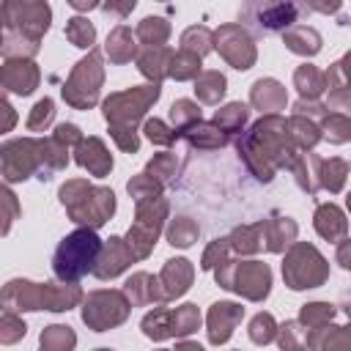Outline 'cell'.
<instances>
[{
    "label": "cell",
    "mask_w": 351,
    "mask_h": 351,
    "mask_svg": "<svg viewBox=\"0 0 351 351\" xmlns=\"http://www.w3.org/2000/svg\"><path fill=\"white\" fill-rule=\"evenodd\" d=\"M5 19V44L3 55H19L27 49L38 52V38L49 27V5L44 0H5L3 3Z\"/></svg>",
    "instance_id": "cell-1"
},
{
    "label": "cell",
    "mask_w": 351,
    "mask_h": 351,
    "mask_svg": "<svg viewBox=\"0 0 351 351\" xmlns=\"http://www.w3.org/2000/svg\"><path fill=\"white\" fill-rule=\"evenodd\" d=\"M101 250H104V244L93 233V228H80V230L69 233L66 239H60V244L52 255L55 277L63 282H77L82 274L96 269Z\"/></svg>",
    "instance_id": "cell-2"
},
{
    "label": "cell",
    "mask_w": 351,
    "mask_h": 351,
    "mask_svg": "<svg viewBox=\"0 0 351 351\" xmlns=\"http://www.w3.org/2000/svg\"><path fill=\"white\" fill-rule=\"evenodd\" d=\"M60 203L77 225L99 228L115 211V195L101 186H88L85 181H69L60 186Z\"/></svg>",
    "instance_id": "cell-3"
},
{
    "label": "cell",
    "mask_w": 351,
    "mask_h": 351,
    "mask_svg": "<svg viewBox=\"0 0 351 351\" xmlns=\"http://www.w3.org/2000/svg\"><path fill=\"white\" fill-rule=\"evenodd\" d=\"M307 11V0H244L241 16L255 33H285Z\"/></svg>",
    "instance_id": "cell-4"
},
{
    "label": "cell",
    "mask_w": 351,
    "mask_h": 351,
    "mask_svg": "<svg viewBox=\"0 0 351 351\" xmlns=\"http://www.w3.org/2000/svg\"><path fill=\"white\" fill-rule=\"evenodd\" d=\"M217 282L228 291L244 293L247 299H263L271 285V271L258 261H222V266L217 269Z\"/></svg>",
    "instance_id": "cell-5"
},
{
    "label": "cell",
    "mask_w": 351,
    "mask_h": 351,
    "mask_svg": "<svg viewBox=\"0 0 351 351\" xmlns=\"http://www.w3.org/2000/svg\"><path fill=\"white\" fill-rule=\"evenodd\" d=\"M282 277L293 291L302 288H318L326 280V261L321 258V252L313 244H293V250L285 255L282 263Z\"/></svg>",
    "instance_id": "cell-6"
},
{
    "label": "cell",
    "mask_w": 351,
    "mask_h": 351,
    "mask_svg": "<svg viewBox=\"0 0 351 351\" xmlns=\"http://www.w3.org/2000/svg\"><path fill=\"white\" fill-rule=\"evenodd\" d=\"M3 176L8 184L25 181L30 173H38L41 181H47L44 167V140H8L3 143Z\"/></svg>",
    "instance_id": "cell-7"
},
{
    "label": "cell",
    "mask_w": 351,
    "mask_h": 351,
    "mask_svg": "<svg viewBox=\"0 0 351 351\" xmlns=\"http://www.w3.org/2000/svg\"><path fill=\"white\" fill-rule=\"evenodd\" d=\"M101 77H104V71H101V58H99V52H88V58H82V60L74 66L69 82L63 85V99H66L71 107H77V110L93 107V101H96V96H99Z\"/></svg>",
    "instance_id": "cell-8"
},
{
    "label": "cell",
    "mask_w": 351,
    "mask_h": 351,
    "mask_svg": "<svg viewBox=\"0 0 351 351\" xmlns=\"http://www.w3.org/2000/svg\"><path fill=\"white\" fill-rule=\"evenodd\" d=\"M159 99V85H143V88H129L126 93H112L104 101V118L110 126H132L137 118L145 115V110Z\"/></svg>",
    "instance_id": "cell-9"
},
{
    "label": "cell",
    "mask_w": 351,
    "mask_h": 351,
    "mask_svg": "<svg viewBox=\"0 0 351 351\" xmlns=\"http://www.w3.org/2000/svg\"><path fill=\"white\" fill-rule=\"evenodd\" d=\"M126 307L129 304H126L123 293H118V291H99V293H90L88 296L85 310H82V318L96 332H104L107 326L121 324L126 318Z\"/></svg>",
    "instance_id": "cell-10"
},
{
    "label": "cell",
    "mask_w": 351,
    "mask_h": 351,
    "mask_svg": "<svg viewBox=\"0 0 351 351\" xmlns=\"http://www.w3.org/2000/svg\"><path fill=\"white\" fill-rule=\"evenodd\" d=\"M214 41H217V49L222 52V58L233 66V69H250L255 63V47H252V38L239 27V25H225L214 33Z\"/></svg>",
    "instance_id": "cell-11"
},
{
    "label": "cell",
    "mask_w": 351,
    "mask_h": 351,
    "mask_svg": "<svg viewBox=\"0 0 351 351\" xmlns=\"http://www.w3.org/2000/svg\"><path fill=\"white\" fill-rule=\"evenodd\" d=\"M132 258H134V255H132L129 244H126L123 239L112 236V239L104 244V250H101V255H99V263H96L93 274H96L99 280H110V277L121 274V271L132 263Z\"/></svg>",
    "instance_id": "cell-12"
},
{
    "label": "cell",
    "mask_w": 351,
    "mask_h": 351,
    "mask_svg": "<svg viewBox=\"0 0 351 351\" xmlns=\"http://www.w3.org/2000/svg\"><path fill=\"white\" fill-rule=\"evenodd\" d=\"M3 85H5V90L27 96L38 85V69L30 60H8L3 66Z\"/></svg>",
    "instance_id": "cell-13"
},
{
    "label": "cell",
    "mask_w": 351,
    "mask_h": 351,
    "mask_svg": "<svg viewBox=\"0 0 351 351\" xmlns=\"http://www.w3.org/2000/svg\"><path fill=\"white\" fill-rule=\"evenodd\" d=\"M77 162L88 167L93 176H107L112 170V156L107 154L104 143L99 137H88L77 143Z\"/></svg>",
    "instance_id": "cell-14"
},
{
    "label": "cell",
    "mask_w": 351,
    "mask_h": 351,
    "mask_svg": "<svg viewBox=\"0 0 351 351\" xmlns=\"http://www.w3.org/2000/svg\"><path fill=\"white\" fill-rule=\"evenodd\" d=\"M241 318V307L230 304V302H217L208 313V326H211V343H225L236 326V321Z\"/></svg>",
    "instance_id": "cell-15"
},
{
    "label": "cell",
    "mask_w": 351,
    "mask_h": 351,
    "mask_svg": "<svg viewBox=\"0 0 351 351\" xmlns=\"http://www.w3.org/2000/svg\"><path fill=\"white\" fill-rule=\"evenodd\" d=\"M181 134L186 137V143L192 148H203V151H211V148H222L228 143V134L217 126V123H203V121H195L192 126L181 129Z\"/></svg>",
    "instance_id": "cell-16"
},
{
    "label": "cell",
    "mask_w": 351,
    "mask_h": 351,
    "mask_svg": "<svg viewBox=\"0 0 351 351\" xmlns=\"http://www.w3.org/2000/svg\"><path fill=\"white\" fill-rule=\"evenodd\" d=\"M315 230L329 241H340L348 230V222L335 203H324L315 208Z\"/></svg>",
    "instance_id": "cell-17"
},
{
    "label": "cell",
    "mask_w": 351,
    "mask_h": 351,
    "mask_svg": "<svg viewBox=\"0 0 351 351\" xmlns=\"http://www.w3.org/2000/svg\"><path fill=\"white\" fill-rule=\"evenodd\" d=\"M252 104L261 112L274 115L277 110L285 107V90H282V85L277 80H258L252 85Z\"/></svg>",
    "instance_id": "cell-18"
},
{
    "label": "cell",
    "mask_w": 351,
    "mask_h": 351,
    "mask_svg": "<svg viewBox=\"0 0 351 351\" xmlns=\"http://www.w3.org/2000/svg\"><path fill=\"white\" fill-rule=\"evenodd\" d=\"M170 60H173V52L165 49V47H151V49H145V52L137 58L140 71H143L148 80H154L156 85L167 77V71H170Z\"/></svg>",
    "instance_id": "cell-19"
},
{
    "label": "cell",
    "mask_w": 351,
    "mask_h": 351,
    "mask_svg": "<svg viewBox=\"0 0 351 351\" xmlns=\"http://www.w3.org/2000/svg\"><path fill=\"white\" fill-rule=\"evenodd\" d=\"M162 282L167 285L165 288V296H181L189 288V282H192V266H189V261H184V258L167 261V266L162 271Z\"/></svg>",
    "instance_id": "cell-20"
},
{
    "label": "cell",
    "mask_w": 351,
    "mask_h": 351,
    "mask_svg": "<svg viewBox=\"0 0 351 351\" xmlns=\"http://www.w3.org/2000/svg\"><path fill=\"white\" fill-rule=\"evenodd\" d=\"M285 47L296 55H315L321 49V36L307 25H293L285 30Z\"/></svg>",
    "instance_id": "cell-21"
},
{
    "label": "cell",
    "mask_w": 351,
    "mask_h": 351,
    "mask_svg": "<svg viewBox=\"0 0 351 351\" xmlns=\"http://www.w3.org/2000/svg\"><path fill=\"white\" fill-rule=\"evenodd\" d=\"M263 236H266V250L271 252H280L293 236H296V225L288 219V217H280L274 214L271 219H263Z\"/></svg>",
    "instance_id": "cell-22"
},
{
    "label": "cell",
    "mask_w": 351,
    "mask_h": 351,
    "mask_svg": "<svg viewBox=\"0 0 351 351\" xmlns=\"http://www.w3.org/2000/svg\"><path fill=\"white\" fill-rule=\"evenodd\" d=\"M107 55L112 63H126L137 55V47H134V38H132V30L129 27H115L110 36H107Z\"/></svg>",
    "instance_id": "cell-23"
},
{
    "label": "cell",
    "mask_w": 351,
    "mask_h": 351,
    "mask_svg": "<svg viewBox=\"0 0 351 351\" xmlns=\"http://www.w3.org/2000/svg\"><path fill=\"white\" fill-rule=\"evenodd\" d=\"M348 176V165L343 159H321L318 162V186L329 189V192H340Z\"/></svg>",
    "instance_id": "cell-24"
},
{
    "label": "cell",
    "mask_w": 351,
    "mask_h": 351,
    "mask_svg": "<svg viewBox=\"0 0 351 351\" xmlns=\"http://www.w3.org/2000/svg\"><path fill=\"white\" fill-rule=\"evenodd\" d=\"M293 82H296V88H299V93H302V99H315V96L326 88V74H321L315 66L304 63V66H299V69H296Z\"/></svg>",
    "instance_id": "cell-25"
},
{
    "label": "cell",
    "mask_w": 351,
    "mask_h": 351,
    "mask_svg": "<svg viewBox=\"0 0 351 351\" xmlns=\"http://www.w3.org/2000/svg\"><path fill=\"white\" fill-rule=\"evenodd\" d=\"M195 93L200 101L217 104L225 96V77L219 71H203L200 77H195Z\"/></svg>",
    "instance_id": "cell-26"
},
{
    "label": "cell",
    "mask_w": 351,
    "mask_h": 351,
    "mask_svg": "<svg viewBox=\"0 0 351 351\" xmlns=\"http://www.w3.org/2000/svg\"><path fill=\"white\" fill-rule=\"evenodd\" d=\"M247 118H250V107L241 104V101H233V104L217 110L214 123H217L225 134H233V132H241V126L247 123Z\"/></svg>",
    "instance_id": "cell-27"
},
{
    "label": "cell",
    "mask_w": 351,
    "mask_h": 351,
    "mask_svg": "<svg viewBox=\"0 0 351 351\" xmlns=\"http://www.w3.org/2000/svg\"><path fill=\"white\" fill-rule=\"evenodd\" d=\"M197 71H200V55H195V52H189V49L173 52L167 77H176V80H195Z\"/></svg>",
    "instance_id": "cell-28"
},
{
    "label": "cell",
    "mask_w": 351,
    "mask_h": 351,
    "mask_svg": "<svg viewBox=\"0 0 351 351\" xmlns=\"http://www.w3.org/2000/svg\"><path fill=\"white\" fill-rule=\"evenodd\" d=\"M137 36L148 47H162L167 41V36H170V25L162 16H145L140 22V27H137Z\"/></svg>",
    "instance_id": "cell-29"
},
{
    "label": "cell",
    "mask_w": 351,
    "mask_h": 351,
    "mask_svg": "<svg viewBox=\"0 0 351 351\" xmlns=\"http://www.w3.org/2000/svg\"><path fill=\"white\" fill-rule=\"evenodd\" d=\"M288 129H291V137L299 148H313L321 140V129L313 121H304V115H293L288 121Z\"/></svg>",
    "instance_id": "cell-30"
},
{
    "label": "cell",
    "mask_w": 351,
    "mask_h": 351,
    "mask_svg": "<svg viewBox=\"0 0 351 351\" xmlns=\"http://www.w3.org/2000/svg\"><path fill=\"white\" fill-rule=\"evenodd\" d=\"M126 293H129L134 302H151L154 296H156V299L165 296V293L156 291V280H154L151 274H134V277H129Z\"/></svg>",
    "instance_id": "cell-31"
},
{
    "label": "cell",
    "mask_w": 351,
    "mask_h": 351,
    "mask_svg": "<svg viewBox=\"0 0 351 351\" xmlns=\"http://www.w3.org/2000/svg\"><path fill=\"white\" fill-rule=\"evenodd\" d=\"M211 44H214V36H211V30L208 27H189V30H184V36H181V49H189V52H195V55H206L208 49H211Z\"/></svg>",
    "instance_id": "cell-32"
},
{
    "label": "cell",
    "mask_w": 351,
    "mask_h": 351,
    "mask_svg": "<svg viewBox=\"0 0 351 351\" xmlns=\"http://www.w3.org/2000/svg\"><path fill=\"white\" fill-rule=\"evenodd\" d=\"M170 121H173V129L181 132V129L192 126L195 121H200V107L195 101H189V99H178L170 107Z\"/></svg>",
    "instance_id": "cell-33"
},
{
    "label": "cell",
    "mask_w": 351,
    "mask_h": 351,
    "mask_svg": "<svg viewBox=\"0 0 351 351\" xmlns=\"http://www.w3.org/2000/svg\"><path fill=\"white\" fill-rule=\"evenodd\" d=\"M66 38H69L74 47L88 49V47L93 44V38H96V30H93V25H90L88 19L74 16V19H69V25H66Z\"/></svg>",
    "instance_id": "cell-34"
},
{
    "label": "cell",
    "mask_w": 351,
    "mask_h": 351,
    "mask_svg": "<svg viewBox=\"0 0 351 351\" xmlns=\"http://www.w3.org/2000/svg\"><path fill=\"white\" fill-rule=\"evenodd\" d=\"M162 192V181L159 178H154L148 170L145 173H140V176H134L132 181H129V195L140 203V200H148V197H156Z\"/></svg>",
    "instance_id": "cell-35"
},
{
    "label": "cell",
    "mask_w": 351,
    "mask_h": 351,
    "mask_svg": "<svg viewBox=\"0 0 351 351\" xmlns=\"http://www.w3.org/2000/svg\"><path fill=\"white\" fill-rule=\"evenodd\" d=\"M197 233H200V228H197L192 219L178 217V219L170 225L167 239H170V244H173V247H189V244L197 239Z\"/></svg>",
    "instance_id": "cell-36"
},
{
    "label": "cell",
    "mask_w": 351,
    "mask_h": 351,
    "mask_svg": "<svg viewBox=\"0 0 351 351\" xmlns=\"http://www.w3.org/2000/svg\"><path fill=\"white\" fill-rule=\"evenodd\" d=\"M263 241V222L252 225V228H239L233 236H230V244L239 250V252H255Z\"/></svg>",
    "instance_id": "cell-37"
},
{
    "label": "cell",
    "mask_w": 351,
    "mask_h": 351,
    "mask_svg": "<svg viewBox=\"0 0 351 351\" xmlns=\"http://www.w3.org/2000/svg\"><path fill=\"white\" fill-rule=\"evenodd\" d=\"M324 132L332 143H348L351 140V118L346 112H332L324 118Z\"/></svg>",
    "instance_id": "cell-38"
},
{
    "label": "cell",
    "mask_w": 351,
    "mask_h": 351,
    "mask_svg": "<svg viewBox=\"0 0 351 351\" xmlns=\"http://www.w3.org/2000/svg\"><path fill=\"white\" fill-rule=\"evenodd\" d=\"M326 88H332V90H348L351 93V52L326 71Z\"/></svg>",
    "instance_id": "cell-39"
},
{
    "label": "cell",
    "mask_w": 351,
    "mask_h": 351,
    "mask_svg": "<svg viewBox=\"0 0 351 351\" xmlns=\"http://www.w3.org/2000/svg\"><path fill=\"white\" fill-rule=\"evenodd\" d=\"M143 132H145V137H148L151 143H156V145H170V143H176L178 134H181L178 129L165 126V121H159V118H148L145 126H143Z\"/></svg>",
    "instance_id": "cell-40"
},
{
    "label": "cell",
    "mask_w": 351,
    "mask_h": 351,
    "mask_svg": "<svg viewBox=\"0 0 351 351\" xmlns=\"http://www.w3.org/2000/svg\"><path fill=\"white\" fill-rule=\"evenodd\" d=\"M335 315V307L332 304H324V302H313V304H304L302 307V321L307 326H321V324H329Z\"/></svg>",
    "instance_id": "cell-41"
},
{
    "label": "cell",
    "mask_w": 351,
    "mask_h": 351,
    "mask_svg": "<svg viewBox=\"0 0 351 351\" xmlns=\"http://www.w3.org/2000/svg\"><path fill=\"white\" fill-rule=\"evenodd\" d=\"M52 118H55V104H52V99H41V101L33 107L30 118H27V129H30V132H41Z\"/></svg>",
    "instance_id": "cell-42"
},
{
    "label": "cell",
    "mask_w": 351,
    "mask_h": 351,
    "mask_svg": "<svg viewBox=\"0 0 351 351\" xmlns=\"http://www.w3.org/2000/svg\"><path fill=\"white\" fill-rule=\"evenodd\" d=\"M176 156L173 154H159V156H154L151 159V165H148V173L151 176H156L159 181H167L170 176H176Z\"/></svg>",
    "instance_id": "cell-43"
},
{
    "label": "cell",
    "mask_w": 351,
    "mask_h": 351,
    "mask_svg": "<svg viewBox=\"0 0 351 351\" xmlns=\"http://www.w3.org/2000/svg\"><path fill=\"white\" fill-rule=\"evenodd\" d=\"M250 329H252L250 335H252V340H255V343H269V340H271V329H274V321H271V315L261 313V315H255V318H252Z\"/></svg>",
    "instance_id": "cell-44"
},
{
    "label": "cell",
    "mask_w": 351,
    "mask_h": 351,
    "mask_svg": "<svg viewBox=\"0 0 351 351\" xmlns=\"http://www.w3.org/2000/svg\"><path fill=\"white\" fill-rule=\"evenodd\" d=\"M110 132H112V137H115V143L123 148V151H137V145H140V140H137V134H134V129L132 126H110Z\"/></svg>",
    "instance_id": "cell-45"
},
{
    "label": "cell",
    "mask_w": 351,
    "mask_h": 351,
    "mask_svg": "<svg viewBox=\"0 0 351 351\" xmlns=\"http://www.w3.org/2000/svg\"><path fill=\"white\" fill-rule=\"evenodd\" d=\"M228 244H230V239H217V241L206 250V255H203V269H214V266L222 261V255H225Z\"/></svg>",
    "instance_id": "cell-46"
},
{
    "label": "cell",
    "mask_w": 351,
    "mask_h": 351,
    "mask_svg": "<svg viewBox=\"0 0 351 351\" xmlns=\"http://www.w3.org/2000/svg\"><path fill=\"white\" fill-rule=\"evenodd\" d=\"M134 3H137V0H107V3H104V14L112 16V19H123V16L134 8Z\"/></svg>",
    "instance_id": "cell-47"
},
{
    "label": "cell",
    "mask_w": 351,
    "mask_h": 351,
    "mask_svg": "<svg viewBox=\"0 0 351 351\" xmlns=\"http://www.w3.org/2000/svg\"><path fill=\"white\" fill-rule=\"evenodd\" d=\"M55 140L63 143V145H69V143H80L82 134H80V129H77L74 123H60L58 132H55Z\"/></svg>",
    "instance_id": "cell-48"
},
{
    "label": "cell",
    "mask_w": 351,
    "mask_h": 351,
    "mask_svg": "<svg viewBox=\"0 0 351 351\" xmlns=\"http://www.w3.org/2000/svg\"><path fill=\"white\" fill-rule=\"evenodd\" d=\"M310 11H321V14H337L340 11V0H307Z\"/></svg>",
    "instance_id": "cell-49"
},
{
    "label": "cell",
    "mask_w": 351,
    "mask_h": 351,
    "mask_svg": "<svg viewBox=\"0 0 351 351\" xmlns=\"http://www.w3.org/2000/svg\"><path fill=\"white\" fill-rule=\"evenodd\" d=\"M337 261L343 269H351V239H346L340 247H337Z\"/></svg>",
    "instance_id": "cell-50"
},
{
    "label": "cell",
    "mask_w": 351,
    "mask_h": 351,
    "mask_svg": "<svg viewBox=\"0 0 351 351\" xmlns=\"http://www.w3.org/2000/svg\"><path fill=\"white\" fill-rule=\"evenodd\" d=\"M69 5H74L77 11H90L99 5V0H69Z\"/></svg>",
    "instance_id": "cell-51"
},
{
    "label": "cell",
    "mask_w": 351,
    "mask_h": 351,
    "mask_svg": "<svg viewBox=\"0 0 351 351\" xmlns=\"http://www.w3.org/2000/svg\"><path fill=\"white\" fill-rule=\"evenodd\" d=\"M348 211H351V195H348Z\"/></svg>",
    "instance_id": "cell-52"
}]
</instances>
